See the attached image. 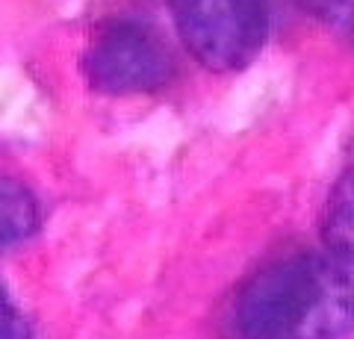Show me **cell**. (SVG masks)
Returning <instances> with one entry per match:
<instances>
[{"label":"cell","instance_id":"6","mask_svg":"<svg viewBox=\"0 0 354 339\" xmlns=\"http://www.w3.org/2000/svg\"><path fill=\"white\" fill-rule=\"evenodd\" d=\"M307 12L346 32H354V0H298Z\"/></svg>","mask_w":354,"mask_h":339},{"label":"cell","instance_id":"7","mask_svg":"<svg viewBox=\"0 0 354 339\" xmlns=\"http://www.w3.org/2000/svg\"><path fill=\"white\" fill-rule=\"evenodd\" d=\"M0 339H30V327L24 313L18 310L9 287L0 280Z\"/></svg>","mask_w":354,"mask_h":339},{"label":"cell","instance_id":"4","mask_svg":"<svg viewBox=\"0 0 354 339\" xmlns=\"http://www.w3.org/2000/svg\"><path fill=\"white\" fill-rule=\"evenodd\" d=\"M322 236L339 266L354 269V171H348L330 192Z\"/></svg>","mask_w":354,"mask_h":339},{"label":"cell","instance_id":"5","mask_svg":"<svg viewBox=\"0 0 354 339\" xmlns=\"http://www.w3.org/2000/svg\"><path fill=\"white\" fill-rule=\"evenodd\" d=\"M39 224V204L27 186L15 180H0V248L32 233Z\"/></svg>","mask_w":354,"mask_h":339},{"label":"cell","instance_id":"1","mask_svg":"<svg viewBox=\"0 0 354 339\" xmlns=\"http://www.w3.org/2000/svg\"><path fill=\"white\" fill-rule=\"evenodd\" d=\"M234 327L242 339H342L354 331V283L316 254L274 260L239 289Z\"/></svg>","mask_w":354,"mask_h":339},{"label":"cell","instance_id":"2","mask_svg":"<svg viewBox=\"0 0 354 339\" xmlns=\"http://www.w3.org/2000/svg\"><path fill=\"white\" fill-rule=\"evenodd\" d=\"M169 6L183 45L213 71L248 65L266 41V0H169Z\"/></svg>","mask_w":354,"mask_h":339},{"label":"cell","instance_id":"3","mask_svg":"<svg viewBox=\"0 0 354 339\" xmlns=\"http://www.w3.org/2000/svg\"><path fill=\"white\" fill-rule=\"evenodd\" d=\"M83 71L95 89L133 95L153 92L169 83L174 59L151 27L121 18L109 21L92 36L83 53Z\"/></svg>","mask_w":354,"mask_h":339}]
</instances>
